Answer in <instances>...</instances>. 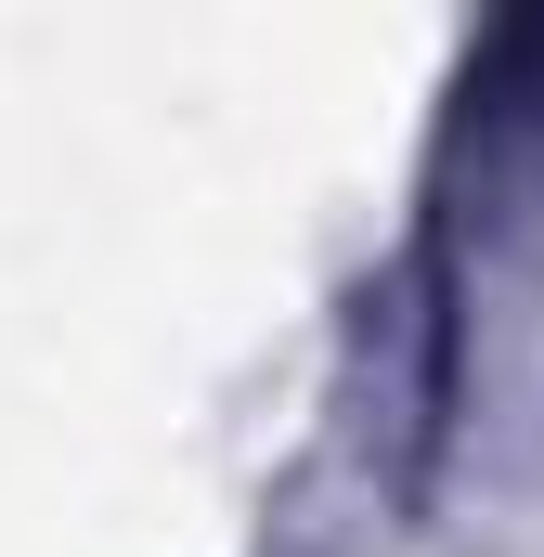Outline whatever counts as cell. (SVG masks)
Listing matches in <instances>:
<instances>
[{"mask_svg":"<svg viewBox=\"0 0 544 557\" xmlns=\"http://www.w3.org/2000/svg\"><path fill=\"white\" fill-rule=\"evenodd\" d=\"M403 506L544 493V13L493 26L441 104L428 195L390 273Z\"/></svg>","mask_w":544,"mask_h":557,"instance_id":"cell-1","label":"cell"}]
</instances>
